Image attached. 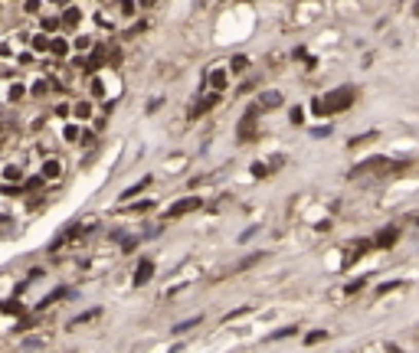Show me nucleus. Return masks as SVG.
Returning a JSON list of instances; mask_svg holds the SVG:
<instances>
[{
  "instance_id": "nucleus-24",
  "label": "nucleus",
  "mask_w": 419,
  "mask_h": 353,
  "mask_svg": "<svg viewBox=\"0 0 419 353\" xmlns=\"http://www.w3.org/2000/svg\"><path fill=\"white\" fill-rule=\"evenodd\" d=\"M308 108H311V114H318V118H321V114H327V108H324V102H321V99H311Z\"/></svg>"
},
{
  "instance_id": "nucleus-31",
  "label": "nucleus",
  "mask_w": 419,
  "mask_h": 353,
  "mask_svg": "<svg viewBox=\"0 0 419 353\" xmlns=\"http://www.w3.org/2000/svg\"><path fill=\"white\" fill-rule=\"evenodd\" d=\"M151 206H154V203H151V200H141V203H135V206H131V213H148Z\"/></svg>"
},
{
  "instance_id": "nucleus-3",
  "label": "nucleus",
  "mask_w": 419,
  "mask_h": 353,
  "mask_svg": "<svg viewBox=\"0 0 419 353\" xmlns=\"http://www.w3.org/2000/svg\"><path fill=\"white\" fill-rule=\"evenodd\" d=\"M256 121H259V108L252 105V108L243 114V121H239V131H236V141H239V144H249V141L259 138V125H256Z\"/></svg>"
},
{
  "instance_id": "nucleus-11",
  "label": "nucleus",
  "mask_w": 419,
  "mask_h": 353,
  "mask_svg": "<svg viewBox=\"0 0 419 353\" xmlns=\"http://www.w3.org/2000/svg\"><path fill=\"white\" fill-rule=\"evenodd\" d=\"M59 173H62V167H59V161H46V164L40 167V176H43V180H56Z\"/></svg>"
},
{
  "instance_id": "nucleus-34",
  "label": "nucleus",
  "mask_w": 419,
  "mask_h": 353,
  "mask_svg": "<svg viewBox=\"0 0 419 353\" xmlns=\"http://www.w3.org/2000/svg\"><path fill=\"white\" fill-rule=\"evenodd\" d=\"M252 88H256V79H249V82H243V85H239V95H246V92H252Z\"/></svg>"
},
{
  "instance_id": "nucleus-19",
  "label": "nucleus",
  "mask_w": 419,
  "mask_h": 353,
  "mask_svg": "<svg viewBox=\"0 0 419 353\" xmlns=\"http://www.w3.org/2000/svg\"><path fill=\"white\" fill-rule=\"evenodd\" d=\"M33 49L37 52H49V36H43V33H37V36H33V43H30Z\"/></svg>"
},
{
  "instance_id": "nucleus-30",
  "label": "nucleus",
  "mask_w": 419,
  "mask_h": 353,
  "mask_svg": "<svg viewBox=\"0 0 419 353\" xmlns=\"http://www.w3.org/2000/svg\"><path fill=\"white\" fill-rule=\"evenodd\" d=\"M76 114H79V118H88V114H92V105H88V102H79V105H76Z\"/></svg>"
},
{
  "instance_id": "nucleus-25",
  "label": "nucleus",
  "mask_w": 419,
  "mask_h": 353,
  "mask_svg": "<svg viewBox=\"0 0 419 353\" xmlns=\"http://www.w3.org/2000/svg\"><path fill=\"white\" fill-rule=\"evenodd\" d=\"M4 180H13V187H16V180H20V167H7V170H4Z\"/></svg>"
},
{
  "instance_id": "nucleus-2",
  "label": "nucleus",
  "mask_w": 419,
  "mask_h": 353,
  "mask_svg": "<svg viewBox=\"0 0 419 353\" xmlns=\"http://www.w3.org/2000/svg\"><path fill=\"white\" fill-rule=\"evenodd\" d=\"M354 99H357V88L354 85H341V88H334V92H327L321 102H324L327 114H334V111H347L354 105Z\"/></svg>"
},
{
  "instance_id": "nucleus-29",
  "label": "nucleus",
  "mask_w": 419,
  "mask_h": 353,
  "mask_svg": "<svg viewBox=\"0 0 419 353\" xmlns=\"http://www.w3.org/2000/svg\"><path fill=\"white\" fill-rule=\"evenodd\" d=\"M62 138H66V141H76V138H79V125H66V128H62Z\"/></svg>"
},
{
  "instance_id": "nucleus-17",
  "label": "nucleus",
  "mask_w": 419,
  "mask_h": 353,
  "mask_svg": "<svg viewBox=\"0 0 419 353\" xmlns=\"http://www.w3.org/2000/svg\"><path fill=\"white\" fill-rule=\"evenodd\" d=\"M229 69H233V75H243L246 69H249V59H246V56H233V63H229Z\"/></svg>"
},
{
  "instance_id": "nucleus-32",
  "label": "nucleus",
  "mask_w": 419,
  "mask_h": 353,
  "mask_svg": "<svg viewBox=\"0 0 419 353\" xmlns=\"http://www.w3.org/2000/svg\"><path fill=\"white\" fill-rule=\"evenodd\" d=\"M396 285H399V281H383V285L377 288V295H387V291H393Z\"/></svg>"
},
{
  "instance_id": "nucleus-5",
  "label": "nucleus",
  "mask_w": 419,
  "mask_h": 353,
  "mask_svg": "<svg viewBox=\"0 0 419 353\" xmlns=\"http://www.w3.org/2000/svg\"><path fill=\"white\" fill-rule=\"evenodd\" d=\"M396 242H399V229H396V226H383L380 232H377V239H373L370 245H377V249H393Z\"/></svg>"
},
{
  "instance_id": "nucleus-9",
  "label": "nucleus",
  "mask_w": 419,
  "mask_h": 353,
  "mask_svg": "<svg viewBox=\"0 0 419 353\" xmlns=\"http://www.w3.org/2000/svg\"><path fill=\"white\" fill-rule=\"evenodd\" d=\"M59 23H66L69 30H76L79 23H82V10H79V7H66V10H62V20Z\"/></svg>"
},
{
  "instance_id": "nucleus-15",
  "label": "nucleus",
  "mask_w": 419,
  "mask_h": 353,
  "mask_svg": "<svg viewBox=\"0 0 419 353\" xmlns=\"http://www.w3.org/2000/svg\"><path fill=\"white\" fill-rule=\"evenodd\" d=\"M249 173H252L256 180H265V176H272V167H269V164H262V161H256L252 167H249Z\"/></svg>"
},
{
  "instance_id": "nucleus-22",
  "label": "nucleus",
  "mask_w": 419,
  "mask_h": 353,
  "mask_svg": "<svg viewBox=\"0 0 419 353\" xmlns=\"http://www.w3.org/2000/svg\"><path fill=\"white\" fill-rule=\"evenodd\" d=\"M197 324H200V317H190V321H184V324H177V327H174V334H184V330H193V327H197Z\"/></svg>"
},
{
  "instance_id": "nucleus-33",
  "label": "nucleus",
  "mask_w": 419,
  "mask_h": 353,
  "mask_svg": "<svg viewBox=\"0 0 419 353\" xmlns=\"http://www.w3.org/2000/svg\"><path fill=\"white\" fill-rule=\"evenodd\" d=\"M301 118H305V111H301V108H292V125H301Z\"/></svg>"
},
{
  "instance_id": "nucleus-16",
  "label": "nucleus",
  "mask_w": 419,
  "mask_h": 353,
  "mask_svg": "<svg viewBox=\"0 0 419 353\" xmlns=\"http://www.w3.org/2000/svg\"><path fill=\"white\" fill-rule=\"evenodd\" d=\"M0 311L10 314V317H23V304L20 301H0Z\"/></svg>"
},
{
  "instance_id": "nucleus-26",
  "label": "nucleus",
  "mask_w": 419,
  "mask_h": 353,
  "mask_svg": "<svg viewBox=\"0 0 419 353\" xmlns=\"http://www.w3.org/2000/svg\"><path fill=\"white\" fill-rule=\"evenodd\" d=\"M40 26H43V36H46V33H56V26H59V20H56V16H49V20H43Z\"/></svg>"
},
{
  "instance_id": "nucleus-21",
  "label": "nucleus",
  "mask_w": 419,
  "mask_h": 353,
  "mask_svg": "<svg viewBox=\"0 0 419 353\" xmlns=\"http://www.w3.org/2000/svg\"><path fill=\"white\" fill-rule=\"evenodd\" d=\"M43 183H46V180H43V176L37 173V176H26V183H23V190H40L43 187Z\"/></svg>"
},
{
  "instance_id": "nucleus-23",
  "label": "nucleus",
  "mask_w": 419,
  "mask_h": 353,
  "mask_svg": "<svg viewBox=\"0 0 419 353\" xmlns=\"http://www.w3.org/2000/svg\"><path fill=\"white\" fill-rule=\"evenodd\" d=\"M295 334H298V327H282V330H275V334H272L269 340H282V337H295Z\"/></svg>"
},
{
  "instance_id": "nucleus-28",
  "label": "nucleus",
  "mask_w": 419,
  "mask_h": 353,
  "mask_svg": "<svg viewBox=\"0 0 419 353\" xmlns=\"http://www.w3.org/2000/svg\"><path fill=\"white\" fill-rule=\"evenodd\" d=\"M23 95H26V88H23V85H10V95H7V99H10V102H20Z\"/></svg>"
},
{
  "instance_id": "nucleus-1",
  "label": "nucleus",
  "mask_w": 419,
  "mask_h": 353,
  "mask_svg": "<svg viewBox=\"0 0 419 353\" xmlns=\"http://www.w3.org/2000/svg\"><path fill=\"white\" fill-rule=\"evenodd\" d=\"M406 164H393V161H387V157H370V161H363V164H357L351 173V180H383V176H390V173H396V170H403Z\"/></svg>"
},
{
  "instance_id": "nucleus-20",
  "label": "nucleus",
  "mask_w": 419,
  "mask_h": 353,
  "mask_svg": "<svg viewBox=\"0 0 419 353\" xmlns=\"http://www.w3.org/2000/svg\"><path fill=\"white\" fill-rule=\"evenodd\" d=\"M102 311H99V307H92V311H88V314H82V317H76V321H72V327H79V324H88V321H95V317H99Z\"/></svg>"
},
{
  "instance_id": "nucleus-27",
  "label": "nucleus",
  "mask_w": 419,
  "mask_h": 353,
  "mask_svg": "<svg viewBox=\"0 0 419 353\" xmlns=\"http://www.w3.org/2000/svg\"><path fill=\"white\" fill-rule=\"evenodd\" d=\"M363 285H367V278H354V281H351V285H347V288H344V295H354V291H360Z\"/></svg>"
},
{
  "instance_id": "nucleus-37",
  "label": "nucleus",
  "mask_w": 419,
  "mask_h": 353,
  "mask_svg": "<svg viewBox=\"0 0 419 353\" xmlns=\"http://www.w3.org/2000/svg\"><path fill=\"white\" fill-rule=\"evenodd\" d=\"M416 223H419V219H416Z\"/></svg>"
},
{
  "instance_id": "nucleus-18",
  "label": "nucleus",
  "mask_w": 419,
  "mask_h": 353,
  "mask_svg": "<svg viewBox=\"0 0 419 353\" xmlns=\"http://www.w3.org/2000/svg\"><path fill=\"white\" fill-rule=\"evenodd\" d=\"M327 337H331V334H327V330H311L308 337H305V343H308V347H315V343H324Z\"/></svg>"
},
{
  "instance_id": "nucleus-35",
  "label": "nucleus",
  "mask_w": 419,
  "mask_h": 353,
  "mask_svg": "<svg viewBox=\"0 0 419 353\" xmlns=\"http://www.w3.org/2000/svg\"><path fill=\"white\" fill-rule=\"evenodd\" d=\"M118 10H121L124 16H131V13H135V10H138V7H135V4H121V7H118Z\"/></svg>"
},
{
  "instance_id": "nucleus-6",
  "label": "nucleus",
  "mask_w": 419,
  "mask_h": 353,
  "mask_svg": "<svg viewBox=\"0 0 419 353\" xmlns=\"http://www.w3.org/2000/svg\"><path fill=\"white\" fill-rule=\"evenodd\" d=\"M282 92H275V88H269V92H259V102H256V108L259 111H275V108H282Z\"/></svg>"
},
{
  "instance_id": "nucleus-4",
  "label": "nucleus",
  "mask_w": 419,
  "mask_h": 353,
  "mask_svg": "<svg viewBox=\"0 0 419 353\" xmlns=\"http://www.w3.org/2000/svg\"><path fill=\"white\" fill-rule=\"evenodd\" d=\"M200 206H203L200 197H184V200H177L174 206L167 209V219H177V216H187V213H197Z\"/></svg>"
},
{
  "instance_id": "nucleus-14",
  "label": "nucleus",
  "mask_w": 419,
  "mask_h": 353,
  "mask_svg": "<svg viewBox=\"0 0 419 353\" xmlns=\"http://www.w3.org/2000/svg\"><path fill=\"white\" fill-rule=\"evenodd\" d=\"M49 52H52V56H59V59L69 56V40H59V36L49 40Z\"/></svg>"
},
{
  "instance_id": "nucleus-8",
  "label": "nucleus",
  "mask_w": 419,
  "mask_h": 353,
  "mask_svg": "<svg viewBox=\"0 0 419 353\" xmlns=\"http://www.w3.org/2000/svg\"><path fill=\"white\" fill-rule=\"evenodd\" d=\"M216 105H220V95H216V92L203 95V99H200V102H197V105L190 108V118H203V114H207V111H213Z\"/></svg>"
},
{
  "instance_id": "nucleus-10",
  "label": "nucleus",
  "mask_w": 419,
  "mask_h": 353,
  "mask_svg": "<svg viewBox=\"0 0 419 353\" xmlns=\"http://www.w3.org/2000/svg\"><path fill=\"white\" fill-rule=\"evenodd\" d=\"M377 138H380V131H367V134H357V138H351V151H360V147L373 144Z\"/></svg>"
},
{
  "instance_id": "nucleus-13",
  "label": "nucleus",
  "mask_w": 419,
  "mask_h": 353,
  "mask_svg": "<svg viewBox=\"0 0 419 353\" xmlns=\"http://www.w3.org/2000/svg\"><path fill=\"white\" fill-rule=\"evenodd\" d=\"M148 187H151V176H144V180H138L135 187H128V190L121 193V200H131V197H138V193H144Z\"/></svg>"
},
{
  "instance_id": "nucleus-7",
  "label": "nucleus",
  "mask_w": 419,
  "mask_h": 353,
  "mask_svg": "<svg viewBox=\"0 0 419 353\" xmlns=\"http://www.w3.org/2000/svg\"><path fill=\"white\" fill-rule=\"evenodd\" d=\"M151 278H154V262H151V259H141L138 268H135V278H131V285L141 288V285H148Z\"/></svg>"
},
{
  "instance_id": "nucleus-36",
  "label": "nucleus",
  "mask_w": 419,
  "mask_h": 353,
  "mask_svg": "<svg viewBox=\"0 0 419 353\" xmlns=\"http://www.w3.org/2000/svg\"><path fill=\"white\" fill-rule=\"evenodd\" d=\"M0 138H4V131H0Z\"/></svg>"
},
{
  "instance_id": "nucleus-12",
  "label": "nucleus",
  "mask_w": 419,
  "mask_h": 353,
  "mask_svg": "<svg viewBox=\"0 0 419 353\" xmlns=\"http://www.w3.org/2000/svg\"><path fill=\"white\" fill-rule=\"evenodd\" d=\"M210 88H213L216 95H223V88H226V72H223V69L210 72Z\"/></svg>"
}]
</instances>
